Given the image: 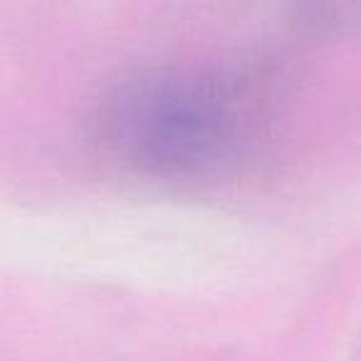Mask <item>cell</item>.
I'll list each match as a JSON object with an SVG mask.
<instances>
[{"label": "cell", "instance_id": "1", "mask_svg": "<svg viewBox=\"0 0 361 361\" xmlns=\"http://www.w3.org/2000/svg\"><path fill=\"white\" fill-rule=\"evenodd\" d=\"M99 144L131 173L193 180L235 164L260 129L257 94L226 72L151 70L121 82L99 111Z\"/></svg>", "mask_w": 361, "mask_h": 361}]
</instances>
